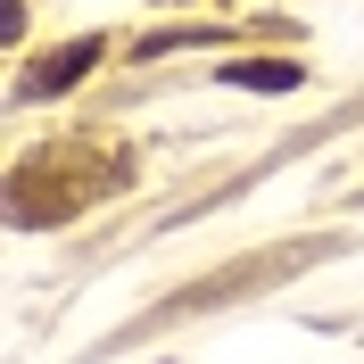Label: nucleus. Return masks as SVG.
<instances>
[{
	"instance_id": "obj_1",
	"label": "nucleus",
	"mask_w": 364,
	"mask_h": 364,
	"mask_svg": "<svg viewBox=\"0 0 364 364\" xmlns=\"http://www.w3.org/2000/svg\"><path fill=\"white\" fill-rule=\"evenodd\" d=\"M91 58H100V42H67V50H50V58H42V75H25V91H67L75 75L91 67Z\"/></svg>"
},
{
	"instance_id": "obj_2",
	"label": "nucleus",
	"mask_w": 364,
	"mask_h": 364,
	"mask_svg": "<svg viewBox=\"0 0 364 364\" xmlns=\"http://www.w3.org/2000/svg\"><path fill=\"white\" fill-rule=\"evenodd\" d=\"M224 75H232V83H273V91H290V83H298V67H282V58H265V67L249 58V67H224Z\"/></svg>"
}]
</instances>
